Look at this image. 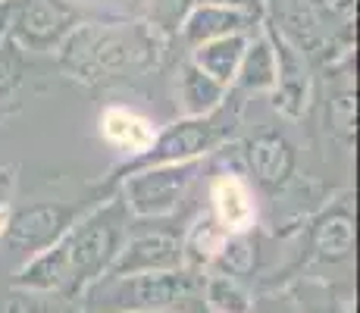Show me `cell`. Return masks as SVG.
<instances>
[{
	"mask_svg": "<svg viewBox=\"0 0 360 313\" xmlns=\"http://www.w3.org/2000/svg\"><path fill=\"white\" fill-rule=\"evenodd\" d=\"M129 210L120 194L101 200L69 226L57 245L29 257L13 276V288L25 295H53L79 301L82 291L94 285L113 267L129 232Z\"/></svg>",
	"mask_w": 360,
	"mask_h": 313,
	"instance_id": "cell-1",
	"label": "cell"
},
{
	"mask_svg": "<svg viewBox=\"0 0 360 313\" xmlns=\"http://www.w3.org/2000/svg\"><path fill=\"white\" fill-rule=\"evenodd\" d=\"M160 41L144 23H82L60 47V66L72 79L98 85L157 63Z\"/></svg>",
	"mask_w": 360,
	"mask_h": 313,
	"instance_id": "cell-2",
	"label": "cell"
},
{
	"mask_svg": "<svg viewBox=\"0 0 360 313\" xmlns=\"http://www.w3.org/2000/svg\"><path fill=\"white\" fill-rule=\"evenodd\" d=\"M200 282L188 269L141 276H101L79 298L82 313H198Z\"/></svg>",
	"mask_w": 360,
	"mask_h": 313,
	"instance_id": "cell-3",
	"label": "cell"
},
{
	"mask_svg": "<svg viewBox=\"0 0 360 313\" xmlns=\"http://www.w3.org/2000/svg\"><path fill=\"white\" fill-rule=\"evenodd\" d=\"M229 132V120L223 116V110H217L213 116L204 120H182L179 116L172 125H166L154 135L150 148L144 154L126 160L120 170L113 172L110 182H120L122 176L138 170H148V166H172V163H200Z\"/></svg>",
	"mask_w": 360,
	"mask_h": 313,
	"instance_id": "cell-4",
	"label": "cell"
},
{
	"mask_svg": "<svg viewBox=\"0 0 360 313\" xmlns=\"http://www.w3.org/2000/svg\"><path fill=\"white\" fill-rule=\"evenodd\" d=\"M200 163L148 166L120 179V198L131 219H169L185 200Z\"/></svg>",
	"mask_w": 360,
	"mask_h": 313,
	"instance_id": "cell-5",
	"label": "cell"
},
{
	"mask_svg": "<svg viewBox=\"0 0 360 313\" xmlns=\"http://www.w3.org/2000/svg\"><path fill=\"white\" fill-rule=\"evenodd\" d=\"M82 25V13L69 0H10V25L6 38H13L22 51H60L63 41Z\"/></svg>",
	"mask_w": 360,
	"mask_h": 313,
	"instance_id": "cell-6",
	"label": "cell"
},
{
	"mask_svg": "<svg viewBox=\"0 0 360 313\" xmlns=\"http://www.w3.org/2000/svg\"><path fill=\"white\" fill-rule=\"evenodd\" d=\"M163 222L166 219H157V229H141L131 219L126 241H122L113 267L103 276H141L182 269V235Z\"/></svg>",
	"mask_w": 360,
	"mask_h": 313,
	"instance_id": "cell-7",
	"label": "cell"
},
{
	"mask_svg": "<svg viewBox=\"0 0 360 313\" xmlns=\"http://www.w3.org/2000/svg\"><path fill=\"white\" fill-rule=\"evenodd\" d=\"M82 217L79 204H66V200H38L22 210L10 213V226H6V245L19 254H25V260L51 245H57L60 238L69 232L75 219Z\"/></svg>",
	"mask_w": 360,
	"mask_h": 313,
	"instance_id": "cell-8",
	"label": "cell"
},
{
	"mask_svg": "<svg viewBox=\"0 0 360 313\" xmlns=\"http://www.w3.org/2000/svg\"><path fill=\"white\" fill-rule=\"evenodd\" d=\"M245 163L251 179L266 191H279L292 182L295 166H297V151L288 141L285 132L279 129H263L251 141L245 144Z\"/></svg>",
	"mask_w": 360,
	"mask_h": 313,
	"instance_id": "cell-9",
	"label": "cell"
},
{
	"mask_svg": "<svg viewBox=\"0 0 360 313\" xmlns=\"http://www.w3.org/2000/svg\"><path fill=\"white\" fill-rule=\"evenodd\" d=\"M210 217L219 222L226 235L254 232L257 226V200H254V188L238 172H219L210 182Z\"/></svg>",
	"mask_w": 360,
	"mask_h": 313,
	"instance_id": "cell-10",
	"label": "cell"
},
{
	"mask_svg": "<svg viewBox=\"0 0 360 313\" xmlns=\"http://www.w3.org/2000/svg\"><path fill=\"white\" fill-rule=\"evenodd\" d=\"M310 250L320 263H345L354 254V210L351 198L332 200L310 222Z\"/></svg>",
	"mask_w": 360,
	"mask_h": 313,
	"instance_id": "cell-11",
	"label": "cell"
},
{
	"mask_svg": "<svg viewBox=\"0 0 360 313\" xmlns=\"http://www.w3.org/2000/svg\"><path fill=\"white\" fill-rule=\"evenodd\" d=\"M254 25H260V23H254L251 16H245V13H238V10L195 4L188 10V16H185L179 34H182L185 47L195 51V47L207 44V41L229 38V34H254Z\"/></svg>",
	"mask_w": 360,
	"mask_h": 313,
	"instance_id": "cell-12",
	"label": "cell"
},
{
	"mask_svg": "<svg viewBox=\"0 0 360 313\" xmlns=\"http://www.w3.org/2000/svg\"><path fill=\"white\" fill-rule=\"evenodd\" d=\"M266 16L273 19V23H266L269 29L282 34L295 51L310 53L320 47V19L307 0H266Z\"/></svg>",
	"mask_w": 360,
	"mask_h": 313,
	"instance_id": "cell-13",
	"label": "cell"
},
{
	"mask_svg": "<svg viewBox=\"0 0 360 313\" xmlns=\"http://www.w3.org/2000/svg\"><path fill=\"white\" fill-rule=\"evenodd\" d=\"M226 97H229V88H223L210 75H204L191 60H182L176 75V103L182 110V120L213 116L217 110L226 107Z\"/></svg>",
	"mask_w": 360,
	"mask_h": 313,
	"instance_id": "cell-14",
	"label": "cell"
},
{
	"mask_svg": "<svg viewBox=\"0 0 360 313\" xmlns=\"http://www.w3.org/2000/svg\"><path fill=\"white\" fill-rule=\"evenodd\" d=\"M98 132L110 148L122 151L131 160L150 148L157 125L131 107H103V113L98 116Z\"/></svg>",
	"mask_w": 360,
	"mask_h": 313,
	"instance_id": "cell-15",
	"label": "cell"
},
{
	"mask_svg": "<svg viewBox=\"0 0 360 313\" xmlns=\"http://www.w3.org/2000/svg\"><path fill=\"white\" fill-rule=\"evenodd\" d=\"M276 82H279V63H276V51L269 44L266 32H254L245 44V53H241L238 72H235V82L241 91H273Z\"/></svg>",
	"mask_w": 360,
	"mask_h": 313,
	"instance_id": "cell-16",
	"label": "cell"
},
{
	"mask_svg": "<svg viewBox=\"0 0 360 313\" xmlns=\"http://www.w3.org/2000/svg\"><path fill=\"white\" fill-rule=\"evenodd\" d=\"M248 38H251V34H229V38L207 41V44L188 51V60L195 63L204 75H210L213 82H219L223 88H232Z\"/></svg>",
	"mask_w": 360,
	"mask_h": 313,
	"instance_id": "cell-17",
	"label": "cell"
},
{
	"mask_svg": "<svg viewBox=\"0 0 360 313\" xmlns=\"http://www.w3.org/2000/svg\"><path fill=\"white\" fill-rule=\"evenodd\" d=\"M223 241H226V232L219 229V222L210 213H200L182 235V269L204 276L210 269L217 250L223 248Z\"/></svg>",
	"mask_w": 360,
	"mask_h": 313,
	"instance_id": "cell-18",
	"label": "cell"
},
{
	"mask_svg": "<svg viewBox=\"0 0 360 313\" xmlns=\"http://www.w3.org/2000/svg\"><path fill=\"white\" fill-rule=\"evenodd\" d=\"M200 304L207 313H251L254 295L245 288L241 279L207 273L200 282Z\"/></svg>",
	"mask_w": 360,
	"mask_h": 313,
	"instance_id": "cell-19",
	"label": "cell"
},
{
	"mask_svg": "<svg viewBox=\"0 0 360 313\" xmlns=\"http://www.w3.org/2000/svg\"><path fill=\"white\" fill-rule=\"evenodd\" d=\"M254 267H257V241H254L251 232H241V235H226L223 248L217 250V257H213L207 273L245 279V276L254 273Z\"/></svg>",
	"mask_w": 360,
	"mask_h": 313,
	"instance_id": "cell-20",
	"label": "cell"
},
{
	"mask_svg": "<svg viewBox=\"0 0 360 313\" xmlns=\"http://www.w3.org/2000/svg\"><path fill=\"white\" fill-rule=\"evenodd\" d=\"M148 23L157 34H179L195 0H148Z\"/></svg>",
	"mask_w": 360,
	"mask_h": 313,
	"instance_id": "cell-21",
	"label": "cell"
},
{
	"mask_svg": "<svg viewBox=\"0 0 360 313\" xmlns=\"http://www.w3.org/2000/svg\"><path fill=\"white\" fill-rule=\"evenodd\" d=\"M25 75V51L13 38L0 41V101L13 94V88Z\"/></svg>",
	"mask_w": 360,
	"mask_h": 313,
	"instance_id": "cell-22",
	"label": "cell"
},
{
	"mask_svg": "<svg viewBox=\"0 0 360 313\" xmlns=\"http://www.w3.org/2000/svg\"><path fill=\"white\" fill-rule=\"evenodd\" d=\"M251 313H301V304H297L295 291L273 288V291H263V295L254 298Z\"/></svg>",
	"mask_w": 360,
	"mask_h": 313,
	"instance_id": "cell-23",
	"label": "cell"
},
{
	"mask_svg": "<svg viewBox=\"0 0 360 313\" xmlns=\"http://www.w3.org/2000/svg\"><path fill=\"white\" fill-rule=\"evenodd\" d=\"M69 304L72 301H63V298H53V295H25L22 291L13 313H66Z\"/></svg>",
	"mask_w": 360,
	"mask_h": 313,
	"instance_id": "cell-24",
	"label": "cell"
},
{
	"mask_svg": "<svg viewBox=\"0 0 360 313\" xmlns=\"http://www.w3.org/2000/svg\"><path fill=\"white\" fill-rule=\"evenodd\" d=\"M195 4L238 10V13H245V16H251L254 23H263V19H266V0H195Z\"/></svg>",
	"mask_w": 360,
	"mask_h": 313,
	"instance_id": "cell-25",
	"label": "cell"
},
{
	"mask_svg": "<svg viewBox=\"0 0 360 313\" xmlns=\"http://www.w3.org/2000/svg\"><path fill=\"white\" fill-rule=\"evenodd\" d=\"M314 6V13H323V16H335V19H348L354 13L357 0H307Z\"/></svg>",
	"mask_w": 360,
	"mask_h": 313,
	"instance_id": "cell-26",
	"label": "cell"
},
{
	"mask_svg": "<svg viewBox=\"0 0 360 313\" xmlns=\"http://www.w3.org/2000/svg\"><path fill=\"white\" fill-rule=\"evenodd\" d=\"M295 298H297V304H301V313H351L342 301H335V298H323L320 304H314L310 298L297 295V291H295Z\"/></svg>",
	"mask_w": 360,
	"mask_h": 313,
	"instance_id": "cell-27",
	"label": "cell"
},
{
	"mask_svg": "<svg viewBox=\"0 0 360 313\" xmlns=\"http://www.w3.org/2000/svg\"><path fill=\"white\" fill-rule=\"evenodd\" d=\"M6 25H10V0L0 4V41L6 38Z\"/></svg>",
	"mask_w": 360,
	"mask_h": 313,
	"instance_id": "cell-28",
	"label": "cell"
},
{
	"mask_svg": "<svg viewBox=\"0 0 360 313\" xmlns=\"http://www.w3.org/2000/svg\"><path fill=\"white\" fill-rule=\"evenodd\" d=\"M10 207H0V238L6 235V226H10Z\"/></svg>",
	"mask_w": 360,
	"mask_h": 313,
	"instance_id": "cell-29",
	"label": "cell"
}]
</instances>
